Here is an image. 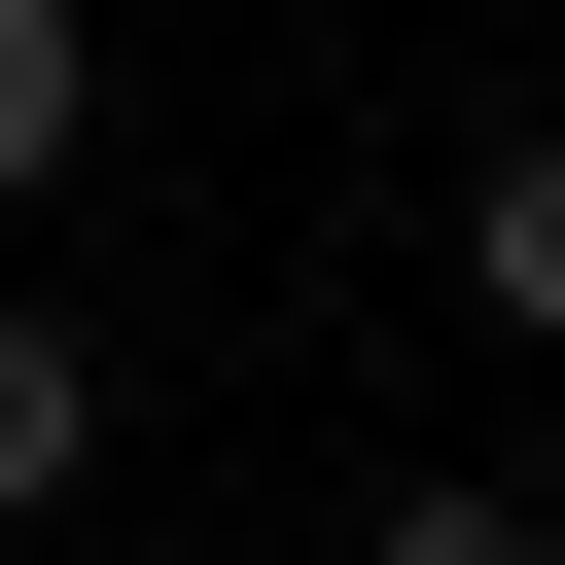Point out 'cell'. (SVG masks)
I'll return each instance as SVG.
<instances>
[{
    "label": "cell",
    "mask_w": 565,
    "mask_h": 565,
    "mask_svg": "<svg viewBox=\"0 0 565 565\" xmlns=\"http://www.w3.org/2000/svg\"><path fill=\"white\" fill-rule=\"evenodd\" d=\"M459 318H494V353H565V141H494V177H459Z\"/></svg>",
    "instance_id": "1"
},
{
    "label": "cell",
    "mask_w": 565,
    "mask_h": 565,
    "mask_svg": "<svg viewBox=\"0 0 565 565\" xmlns=\"http://www.w3.org/2000/svg\"><path fill=\"white\" fill-rule=\"evenodd\" d=\"M353 565H565V530H530V494H388Z\"/></svg>",
    "instance_id": "4"
},
{
    "label": "cell",
    "mask_w": 565,
    "mask_h": 565,
    "mask_svg": "<svg viewBox=\"0 0 565 565\" xmlns=\"http://www.w3.org/2000/svg\"><path fill=\"white\" fill-rule=\"evenodd\" d=\"M35 494H106V353H71V318H0V530H35Z\"/></svg>",
    "instance_id": "2"
},
{
    "label": "cell",
    "mask_w": 565,
    "mask_h": 565,
    "mask_svg": "<svg viewBox=\"0 0 565 565\" xmlns=\"http://www.w3.org/2000/svg\"><path fill=\"white\" fill-rule=\"evenodd\" d=\"M71 141H106V35H71V0H0V212H35Z\"/></svg>",
    "instance_id": "3"
}]
</instances>
